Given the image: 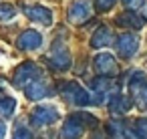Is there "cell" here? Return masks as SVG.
I'll return each instance as SVG.
<instances>
[{
  "label": "cell",
  "instance_id": "10",
  "mask_svg": "<svg viewBox=\"0 0 147 139\" xmlns=\"http://www.w3.org/2000/svg\"><path fill=\"white\" fill-rule=\"evenodd\" d=\"M93 69H95L99 75H105V77L117 75V71H119L115 57L109 55V53H99V55H95V59H93Z\"/></svg>",
  "mask_w": 147,
  "mask_h": 139
},
{
  "label": "cell",
  "instance_id": "19",
  "mask_svg": "<svg viewBox=\"0 0 147 139\" xmlns=\"http://www.w3.org/2000/svg\"><path fill=\"white\" fill-rule=\"evenodd\" d=\"M93 87H95L97 95L101 97L103 93H107V91L113 87V81H111V79H93Z\"/></svg>",
  "mask_w": 147,
  "mask_h": 139
},
{
  "label": "cell",
  "instance_id": "3",
  "mask_svg": "<svg viewBox=\"0 0 147 139\" xmlns=\"http://www.w3.org/2000/svg\"><path fill=\"white\" fill-rule=\"evenodd\" d=\"M127 87H129V97L137 103V107L141 111H147V75L141 71L131 73Z\"/></svg>",
  "mask_w": 147,
  "mask_h": 139
},
{
  "label": "cell",
  "instance_id": "15",
  "mask_svg": "<svg viewBox=\"0 0 147 139\" xmlns=\"http://www.w3.org/2000/svg\"><path fill=\"white\" fill-rule=\"evenodd\" d=\"M24 93H26V97H28L30 101H38V99H45V97H47L49 89H47V85H45L42 81H34V83H30V85L24 89Z\"/></svg>",
  "mask_w": 147,
  "mask_h": 139
},
{
  "label": "cell",
  "instance_id": "6",
  "mask_svg": "<svg viewBox=\"0 0 147 139\" xmlns=\"http://www.w3.org/2000/svg\"><path fill=\"white\" fill-rule=\"evenodd\" d=\"M67 16L71 24H85L93 16V6L89 0H75L67 10Z\"/></svg>",
  "mask_w": 147,
  "mask_h": 139
},
{
  "label": "cell",
  "instance_id": "17",
  "mask_svg": "<svg viewBox=\"0 0 147 139\" xmlns=\"http://www.w3.org/2000/svg\"><path fill=\"white\" fill-rule=\"evenodd\" d=\"M14 111H16V99L0 97V115H2V117H10Z\"/></svg>",
  "mask_w": 147,
  "mask_h": 139
},
{
  "label": "cell",
  "instance_id": "12",
  "mask_svg": "<svg viewBox=\"0 0 147 139\" xmlns=\"http://www.w3.org/2000/svg\"><path fill=\"white\" fill-rule=\"evenodd\" d=\"M113 43V32H111V28L109 26H99L97 30H95V34L91 36V47L93 49H107L109 45Z\"/></svg>",
  "mask_w": 147,
  "mask_h": 139
},
{
  "label": "cell",
  "instance_id": "13",
  "mask_svg": "<svg viewBox=\"0 0 147 139\" xmlns=\"http://www.w3.org/2000/svg\"><path fill=\"white\" fill-rule=\"evenodd\" d=\"M117 24L139 30V28H143V26L147 24V18L141 16V14H135V12H123V14L117 16Z\"/></svg>",
  "mask_w": 147,
  "mask_h": 139
},
{
  "label": "cell",
  "instance_id": "4",
  "mask_svg": "<svg viewBox=\"0 0 147 139\" xmlns=\"http://www.w3.org/2000/svg\"><path fill=\"white\" fill-rule=\"evenodd\" d=\"M38 75H40L38 65L32 63V61H26V63H22V65L16 67V71L12 75V85L14 87H24L26 83L30 85V83H34L38 79Z\"/></svg>",
  "mask_w": 147,
  "mask_h": 139
},
{
  "label": "cell",
  "instance_id": "14",
  "mask_svg": "<svg viewBox=\"0 0 147 139\" xmlns=\"http://www.w3.org/2000/svg\"><path fill=\"white\" fill-rule=\"evenodd\" d=\"M131 105H133V101H131L129 95H113L111 101H109V109H111V113H115V115L127 113V111L131 109Z\"/></svg>",
  "mask_w": 147,
  "mask_h": 139
},
{
  "label": "cell",
  "instance_id": "2",
  "mask_svg": "<svg viewBox=\"0 0 147 139\" xmlns=\"http://www.w3.org/2000/svg\"><path fill=\"white\" fill-rule=\"evenodd\" d=\"M95 127L97 125V117L89 115V113H77V115H71L65 123H63V129H61V135L63 139H79L83 137L85 129L87 127Z\"/></svg>",
  "mask_w": 147,
  "mask_h": 139
},
{
  "label": "cell",
  "instance_id": "11",
  "mask_svg": "<svg viewBox=\"0 0 147 139\" xmlns=\"http://www.w3.org/2000/svg\"><path fill=\"white\" fill-rule=\"evenodd\" d=\"M40 45H42V34L34 28H28L18 36V49L22 51H36L40 49Z\"/></svg>",
  "mask_w": 147,
  "mask_h": 139
},
{
  "label": "cell",
  "instance_id": "5",
  "mask_svg": "<svg viewBox=\"0 0 147 139\" xmlns=\"http://www.w3.org/2000/svg\"><path fill=\"white\" fill-rule=\"evenodd\" d=\"M139 45H141L139 34H135V32H123V34L117 38L115 49H117V55H119L121 59H131V57H135V53L139 51Z\"/></svg>",
  "mask_w": 147,
  "mask_h": 139
},
{
  "label": "cell",
  "instance_id": "22",
  "mask_svg": "<svg viewBox=\"0 0 147 139\" xmlns=\"http://www.w3.org/2000/svg\"><path fill=\"white\" fill-rule=\"evenodd\" d=\"M145 2H147V0H123V4H125L129 10H137V8H141Z\"/></svg>",
  "mask_w": 147,
  "mask_h": 139
},
{
  "label": "cell",
  "instance_id": "20",
  "mask_svg": "<svg viewBox=\"0 0 147 139\" xmlns=\"http://www.w3.org/2000/svg\"><path fill=\"white\" fill-rule=\"evenodd\" d=\"M115 2H117V0H95V6L101 12H107V10H111L115 6Z\"/></svg>",
  "mask_w": 147,
  "mask_h": 139
},
{
  "label": "cell",
  "instance_id": "7",
  "mask_svg": "<svg viewBox=\"0 0 147 139\" xmlns=\"http://www.w3.org/2000/svg\"><path fill=\"white\" fill-rule=\"evenodd\" d=\"M22 10L32 22L40 24V26H53V22H55L53 10L42 4H22Z\"/></svg>",
  "mask_w": 147,
  "mask_h": 139
},
{
  "label": "cell",
  "instance_id": "23",
  "mask_svg": "<svg viewBox=\"0 0 147 139\" xmlns=\"http://www.w3.org/2000/svg\"><path fill=\"white\" fill-rule=\"evenodd\" d=\"M6 137V125H4V121H0V139H4Z\"/></svg>",
  "mask_w": 147,
  "mask_h": 139
},
{
  "label": "cell",
  "instance_id": "16",
  "mask_svg": "<svg viewBox=\"0 0 147 139\" xmlns=\"http://www.w3.org/2000/svg\"><path fill=\"white\" fill-rule=\"evenodd\" d=\"M131 131L137 139H147V117H139L131 123Z\"/></svg>",
  "mask_w": 147,
  "mask_h": 139
},
{
  "label": "cell",
  "instance_id": "1",
  "mask_svg": "<svg viewBox=\"0 0 147 139\" xmlns=\"http://www.w3.org/2000/svg\"><path fill=\"white\" fill-rule=\"evenodd\" d=\"M59 91H61V95L65 97L67 103L77 105V107H87V105H99V103H101V101L95 99L85 87H81V85L75 83V81H65V83H61Z\"/></svg>",
  "mask_w": 147,
  "mask_h": 139
},
{
  "label": "cell",
  "instance_id": "9",
  "mask_svg": "<svg viewBox=\"0 0 147 139\" xmlns=\"http://www.w3.org/2000/svg\"><path fill=\"white\" fill-rule=\"evenodd\" d=\"M49 63H51V67H53L55 71H67V69H71V63H73V59H71V53H69V49H67L65 45H59V43H55V47H53V53H51V59H49Z\"/></svg>",
  "mask_w": 147,
  "mask_h": 139
},
{
  "label": "cell",
  "instance_id": "18",
  "mask_svg": "<svg viewBox=\"0 0 147 139\" xmlns=\"http://www.w3.org/2000/svg\"><path fill=\"white\" fill-rule=\"evenodd\" d=\"M16 18V8L12 4H0V22H10Z\"/></svg>",
  "mask_w": 147,
  "mask_h": 139
},
{
  "label": "cell",
  "instance_id": "8",
  "mask_svg": "<svg viewBox=\"0 0 147 139\" xmlns=\"http://www.w3.org/2000/svg\"><path fill=\"white\" fill-rule=\"evenodd\" d=\"M61 119V113H59V107L55 105H38L34 111H32V123L34 125H53Z\"/></svg>",
  "mask_w": 147,
  "mask_h": 139
},
{
  "label": "cell",
  "instance_id": "21",
  "mask_svg": "<svg viewBox=\"0 0 147 139\" xmlns=\"http://www.w3.org/2000/svg\"><path fill=\"white\" fill-rule=\"evenodd\" d=\"M12 139H32V133H30V129H26V127H18V129L14 131Z\"/></svg>",
  "mask_w": 147,
  "mask_h": 139
}]
</instances>
